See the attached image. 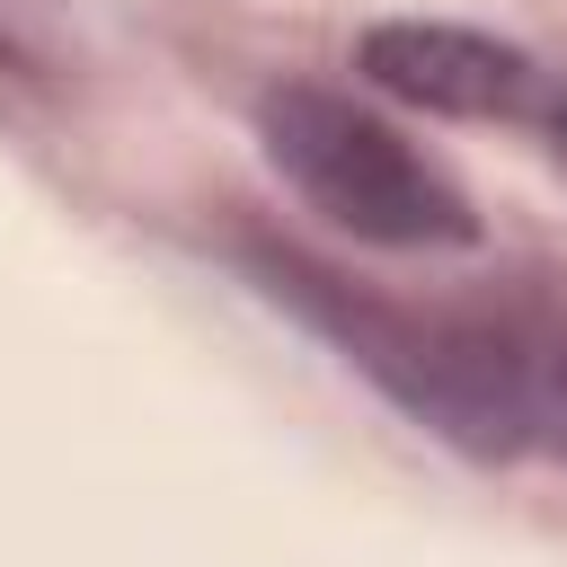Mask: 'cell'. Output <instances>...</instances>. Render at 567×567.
Masks as SVG:
<instances>
[{
  "label": "cell",
  "instance_id": "cell-1",
  "mask_svg": "<svg viewBox=\"0 0 567 567\" xmlns=\"http://www.w3.org/2000/svg\"><path fill=\"white\" fill-rule=\"evenodd\" d=\"M239 275L319 328L390 408L470 461H567V301H390L284 239L230 230Z\"/></svg>",
  "mask_w": 567,
  "mask_h": 567
},
{
  "label": "cell",
  "instance_id": "cell-2",
  "mask_svg": "<svg viewBox=\"0 0 567 567\" xmlns=\"http://www.w3.org/2000/svg\"><path fill=\"white\" fill-rule=\"evenodd\" d=\"M257 142L275 177L363 248H399V257L478 248V204L461 195V177L346 89H319V80L257 89Z\"/></svg>",
  "mask_w": 567,
  "mask_h": 567
},
{
  "label": "cell",
  "instance_id": "cell-3",
  "mask_svg": "<svg viewBox=\"0 0 567 567\" xmlns=\"http://www.w3.org/2000/svg\"><path fill=\"white\" fill-rule=\"evenodd\" d=\"M354 71L425 115H461V124H514L549 97V71L487 35V27H452V18H381L354 35Z\"/></svg>",
  "mask_w": 567,
  "mask_h": 567
},
{
  "label": "cell",
  "instance_id": "cell-4",
  "mask_svg": "<svg viewBox=\"0 0 567 567\" xmlns=\"http://www.w3.org/2000/svg\"><path fill=\"white\" fill-rule=\"evenodd\" d=\"M0 71H27V53H18V44H9V35H0Z\"/></svg>",
  "mask_w": 567,
  "mask_h": 567
},
{
  "label": "cell",
  "instance_id": "cell-5",
  "mask_svg": "<svg viewBox=\"0 0 567 567\" xmlns=\"http://www.w3.org/2000/svg\"><path fill=\"white\" fill-rule=\"evenodd\" d=\"M549 133H558V151H567V97H558V106H549Z\"/></svg>",
  "mask_w": 567,
  "mask_h": 567
}]
</instances>
